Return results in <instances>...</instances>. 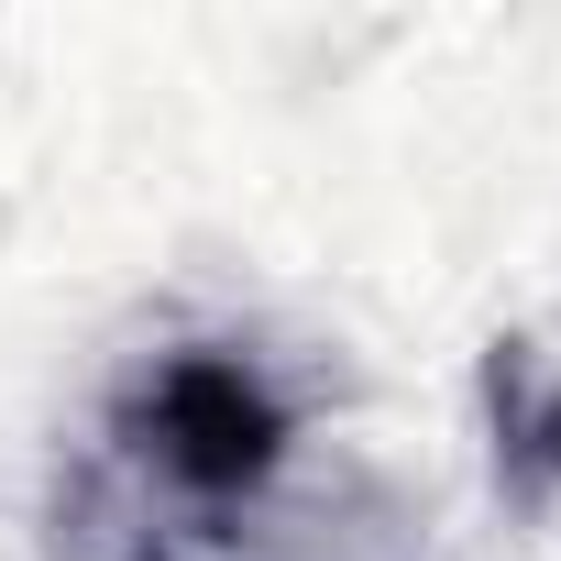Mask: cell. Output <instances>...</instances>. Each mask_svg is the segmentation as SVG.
I'll return each mask as SVG.
<instances>
[{"mask_svg":"<svg viewBox=\"0 0 561 561\" xmlns=\"http://www.w3.org/2000/svg\"><path fill=\"white\" fill-rule=\"evenodd\" d=\"M484 419H495V484L517 506H550L561 495V375L539 364V342L484 353Z\"/></svg>","mask_w":561,"mask_h":561,"instance_id":"cell-2","label":"cell"},{"mask_svg":"<svg viewBox=\"0 0 561 561\" xmlns=\"http://www.w3.org/2000/svg\"><path fill=\"white\" fill-rule=\"evenodd\" d=\"M122 440L198 506H231V495H264L275 462H287V408L275 386L220 353V342H187L165 364H144V386L122 397Z\"/></svg>","mask_w":561,"mask_h":561,"instance_id":"cell-1","label":"cell"}]
</instances>
